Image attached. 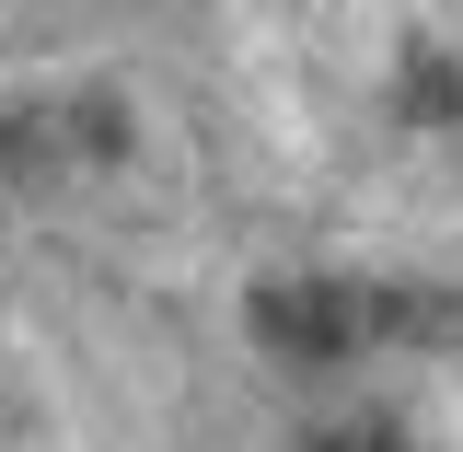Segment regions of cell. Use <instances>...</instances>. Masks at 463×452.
Returning a JSON list of instances; mask_svg holds the SVG:
<instances>
[{
    "label": "cell",
    "instance_id": "cell-2",
    "mask_svg": "<svg viewBox=\"0 0 463 452\" xmlns=\"http://www.w3.org/2000/svg\"><path fill=\"white\" fill-rule=\"evenodd\" d=\"M325 452H405V441H383V429H347V441H325Z\"/></svg>",
    "mask_w": 463,
    "mask_h": 452
},
{
    "label": "cell",
    "instance_id": "cell-1",
    "mask_svg": "<svg viewBox=\"0 0 463 452\" xmlns=\"http://www.w3.org/2000/svg\"><path fill=\"white\" fill-rule=\"evenodd\" d=\"M255 337L289 360H359V348H429L463 337V290H405V279H267Z\"/></svg>",
    "mask_w": 463,
    "mask_h": 452
}]
</instances>
